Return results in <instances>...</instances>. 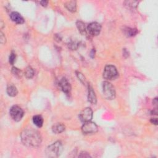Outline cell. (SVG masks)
I'll list each match as a JSON object with an SVG mask.
<instances>
[{
    "label": "cell",
    "mask_w": 158,
    "mask_h": 158,
    "mask_svg": "<svg viewBox=\"0 0 158 158\" xmlns=\"http://www.w3.org/2000/svg\"><path fill=\"white\" fill-rule=\"evenodd\" d=\"M21 137L23 144L28 147H38L42 140L40 133L32 128L24 130L21 133Z\"/></svg>",
    "instance_id": "cell-1"
},
{
    "label": "cell",
    "mask_w": 158,
    "mask_h": 158,
    "mask_svg": "<svg viewBox=\"0 0 158 158\" xmlns=\"http://www.w3.org/2000/svg\"><path fill=\"white\" fill-rule=\"evenodd\" d=\"M62 151V143L59 141H56L49 145L46 150V156L49 157H58L61 155Z\"/></svg>",
    "instance_id": "cell-2"
},
{
    "label": "cell",
    "mask_w": 158,
    "mask_h": 158,
    "mask_svg": "<svg viewBox=\"0 0 158 158\" xmlns=\"http://www.w3.org/2000/svg\"><path fill=\"white\" fill-rule=\"evenodd\" d=\"M103 95L107 100H113L116 97L115 88L112 84L107 81L103 83Z\"/></svg>",
    "instance_id": "cell-3"
},
{
    "label": "cell",
    "mask_w": 158,
    "mask_h": 158,
    "mask_svg": "<svg viewBox=\"0 0 158 158\" xmlns=\"http://www.w3.org/2000/svg\"><path fill=\"white\" fill-rule=\"evenodd\" d=\"M119 73L115 66L112 65H107L105 67L103 72V77L106 80H115L117 78Z\"/></svg>",
    "instance_id": "cell-4"
},
{
    "label": "cell",
    "mask_w": 158,
    "mask_h": 158,
    "mask_svg": "<svg viewBox=\"0 0 158 158\" xmlns=\"http://www.w3.org/2000/svg\"><path fill=\"white\" fill-rule=\"evenodd\" d=\"M9 113L10 116H11L12 119L16 122H19L21 121L24 114L22 109L17 105H14L12 107H11Z\"/></svg>",
    "instance_id": "cell-5"
},
{
    "label": "cell",
    "mask_w": 158,
    "mask_h": 158,
    "mask_svg": "<svg viewBox=\"0 0 158 158\" xmlns=\"http://www.w3.org/2000/svg\"><path fill=\"white\" fill-rule=\"evenodd\" d=\"M82 131L84 134H91L95 133L98 131V127L95 123L91 121L84 122L82 127Z\"/></svg>",
    "instance_id": "cell-6"
},
{
    "label": "cell",
    "mask_w": 158,
    "mask_h": 158,
    "mask_svg": "<svg viewBox=\"0 0 158 158\" xmlns=\"http://www.w3.org/2000/svg\"><path fill=\"white\" fill-rule=\"evenodd\" d=\"M87 30L89 34L92 36H97L100 33L101 26L98 22H91L87 27Z\"/></svg>",
    "instance_id": "cell-7"
},
{
    "label": "cell",
    "mask_w": 158,
    "mask_h": 158,
    "mask_svg": "<svg viewBox=\"0 0 158 158\" xmlns=\"http://www.w3.org/2000/svg\"><path fill=\"white\" fill-rule=\"evenodd\" d=\"M93 117V111L90 107H86L83 109L80 114H79V118L80 119L81 121L83 122H86L88 121H91Z\"/></svg>",
    "instance_id": "cell-8"
},
{
    "label": "cell",
    "mask_w": 158,
    "mask_h": 158,
    "mask_svg": "<svg viewBox=\"0 0 158 158\" xmlns=\"http://www.w3.org/2000/svg\"><path fill=\"white\" fill-rule=\"evenodd\" d=\"M59 86L63 92L69 94L71 91V86L66 78H62L59 83Z\"/></svg>",
    "instance_id": "cell-9"
},
{
    "label": "cell",
    "mask_w": 158,
    "mask_h": 158,
    "mask_svg": "<svg viewBox=\"0 0 158 158\" xmlns=\"http://www.w3.org/2000/svg\"><path fill=\"white\" fill-rule=\"evenodd\" d=\"M10 17H11L13 22L16 24H22L24 22V18L22 17L21 14L17 12H12L10 15Z\"/></svg>",
    "instance_id": "cell-10"
},
{
    "label": "cell",
    "mask_w": 158,
    "mask_h": 158,
    "mask_svg": "<svg viewBox=\"0 0 158 158\" xmlns=\"http://www.w3.org/2000/svg\"><path fill=\"white\" fill-rule=\"evenodd\" d=\"M88 100L92 105H96L97 100L95 93L94 91L93 88L91 86H88Z\"/></svg>",
    "instance_id": "cell-11"
},
{
    "label": "cell",
    "mask_w": 158,
    "mask_h": 158,
    "mask_svg": "<svg viewBox=\"0 0 158 158\" xmlns=\"http://www.w3.org/2000/svg\"><path fill=\"white\" fill-rule=\"evenodd\" d=\"M66 129V127L61 123H56L52 127V131L56 134L63 132Z\"/></svg>",
    "instance_id": "cell-12"
},
{
    "label": "cell",
    "mask_w": 158,
    "mask_h": 158,
    "mask_svg": "<svg viewBox=\"0 0 158 158\" xmlns=\"http://www.w3.org/2000/svg\"><path fill=\"white\" fill-rule=\"evenodd\" d=\"M7 93L10 96L12 97L16 96L18 93L17 89L14 85H12V84H9L7 87Z\"/></svg>",
    "instance_id": "cell-13"
},
{
    "label": "cell",
    "mask_w": 158,
    "mask_h": 158,
    "mask_svg": "<svg viewBox=\"0 0 158 158\" xmlns=\"http://www.w3.org/2000/svg\"><path fill=\"white\" fill-rule=\"evenodd\" d=\"M33 122L37 127L40 128L43 124V119L40 115H36L33 117Z\"/></svg>",
    "instance_id": "cell-14"
},
{
    "label": "cell",
    "mask_w": 158,
    "mask_h": 158,
    "mask_svg": "<svg viewBox=\"0 0 158 158\" xmlns=\"http://www.w3.org/2000/svg\"><path fill=\"white\" fill-rule=\"evenodd\" d=\"M65 7L72 12L76 11V2L73 1H68L66 3Z\"/></svg>",
    "instance_id": "cell-15"
},
{
    "label": "cell",
    "mask_w": 158,
    "mask_h": 158,
    "mask_svg": "<svg viewBox=\"0 0 158 158\" xmlns=\"http://www.w3.org/2000/svg\"><path fill=\"white\" fill-rule=\"evenodd\" d=\"M77 25V27L78 30V31L80 32L82 35H84L86 33V29H85V24H84L83 22L78 21L76 23Z\"/></svg>",
    "instance_id": "cell-16"
},
{
    "label": "cell",
    "mask_w": 158,
    "mask_h": 158,
    "mask_svg": "<svg viewBox=\"0 0 158 158\" xmlns=\"http://www.w3.org/2000/svg\"><path fill=\"white\" fill-rule=\"evenodd\" d=\"M125 33L128 37H133L138 33V30L137 28H127V29L125 30Z\"/></svg>",
    "instance_id": "cell-17"
},
{
    "label": "cell",
    "mask_w": 158,
    "mask_h": 158,
    "mask_svg": "<svg viewBox=\"0 0 158 158\" xmlns=\"http://www.w3.org/2000/svg\"><path fill=\"white\" fill-rule=\"evenodd\" d=\"M24 74H25V76L26 77V78H32L33 77V76H34V71H33V69L30 66L27 67L26 69V70H25Z\"/></svg>",
    "instance_id": "cell-18"
},
{
    "label": "cell",
    "mask_w": 158,
    "mask_h": 158,
    "mask_svg": "<svg viewBox=\"0 0 158 158\" xmlns=\"http://www.w3.org/2000/svg\"><path fill=\"white\" fill-rule=\"evenodd\" d=\"M12 73H13V75L18 78H21L22 76V71L20 70V69H19L17 67H12Z\"/></svg>",
    "instance_id": "cell-19"
},
{
    "label": "cell",
    "mask_w": 158,
    "mask_h": 158,
    "mask_svg": "<svg viewBox=\"0 0 158 158\" xmlns=\"http://www.w3.org/2000/svg\"><path fill=\"white\" fill-rule=\"evenodd\" d=\"M16 54H15L14 52H12L10 54L9 56V63L11 64V65H13L14 63L16 61Z\"/></svg>",
    "instance_id": "cell-20"
},
{
    "label": "cell",
    "mask_w": 158,
    "mask_h": 158,
    "mask_svg": "<svg viewBox=\"0 0 158 158\" xmlns=\"http://www.w3.org/2000/svg\"><path fill=\"white\" fill-rule=\"evenodd\" d=\"M78 46V44L76 42H71L70 43H69V48L71 49L72 50H75V49H77Z\"/></svg>",
    "instance_id": "cell-21"
},
{
    "label": "cell",
    "mask_w": 158,
    "mask_h": 158,
    "mask_svg": "<svg viewBox=\"0 0 158 158\" xmlns=\"http://www.w3.org/2000/svg\"><path fill=\"white\" fill-rule=\"evenodd\" d=\"M76 73H77V76L79 78V80H80L83 83H85V78L83 74L80 72H77Z\"/></svg>",
    "instance_id": "cell-22"
},
{
    "label": "cell",
    "mask_w": 158,
    "mask_h": 158,
    "mask_svg": "<svg viewBox=\"0 0 158 158\" xmlns=\"http://www.w3.org/2000/svg\"><path fill=\"white\" fill-rule=\"evenodd\" d=\"M0 42H1V44H5L6 43V37H5V36L4 35V34L1 32L0 33Z\"/></svg>",
    "instance_id": "cell-23"
},
{
    "label": "cell",
    "mask_w": 158,
    "mask_h": 158,
    "mask_svg": "<svg viewBox=\"0 0 158 158\" xmlns=\"http://www.w3.org/2000/svg\"><path fill=\"white\" fill-rule=\"evenodd\" d=\"M79 157H90V156L89 155L87 152H82L80 153V155H79Z\"/></svg>",
    "instance_id": "cell-24"
},
{
    "label": "cell",
    "mask_w": 158,
    "mask_h": 158,
    "mask_svg": "<svg viewBox=\"0 0 158 158\" xmlns=\"http://www.w3.org/2000/svg\"><path fill=\"white\" fill-rule=\"evenodd\" d=\"M40 4L42 6L46 7L48 4V1H40Z\"/></svg>",
    "instance_id": "cell-25"
},
{
    "label": "cell",
    "mask_w": 158,
    "mask_h": 158,
    "mask_svg": "<svg viewBox=\"0 0 158 158\" xmlns=\"http://www.w3.org/2000/svg\"><path fill=\"white\" fill-rule=\"evenodd\" d=\"M151 122L152 123H153V124H155V125H157V119L156 118H152L151 119Z\"/></svg>",
    "instance_id": "cell-26"
},
{
    "label": "cell",
    "mask_w": 158,
    "mask_h": 158,
    "mask_svg": "<svg viewBox=\"0 0 158 158\" xmlns=\"http://www.w3.org/2000/svg\"><path fill=\"white\" fill-rule=\"evenodd\" d=\"M152 103H153V104H154L155 105H157V98H155L154 100H153Z\"/></svg>",
    "instance_id": "cell-27"
}]
</instances>
